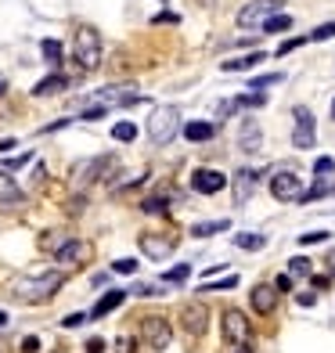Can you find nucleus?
Returning <instances> with one entry per match:
<instances>
[{"mask_svg":"<svg viewBox=\"0 0 335 353\" xmlns=\"http://www.w3.org/2000/svg\"><path fill=\"white\" fill-rule=\"evenodd\" d=\"M105 116H108V105H94V108H87L79 119H105Z\"/></svg>","mask_w":335,"mask_h":353,"instance_id":"nucleus-39","label":"nucleus"},{"mask_svg":"<svg viewBox=\"0 0 335 353\" xmlns=\"http://www.w3.org/2000/svg\"><path fill=\"white\" fill-rule=\"evenodd\" d=\"M83 205H87V199H83V195H76V199L69 202V213H72V216H79V213H83Z\"/></svg>","mask_w":335,"mask_h":353,"instance_id":"nucleus-43","label":"nucleus"},{"mask_svg":"<svg viewBox=\"0 0 335 353\" xmlns=\"http://www.w3.org/2000/svg\"><path fill=\"white\" fill-rule=\"evenodd\" d=\"M325 238H328V231H310V234H299V245H317Z\"/></svg>","mask_w":335,"mask_h":353,"instance_id":"nucleus-38","label":"nucleus"},{"mask_svg":"<svg viewBox=\"0 0 335 353\" xmlns=\"http://www.w3.org/2000/svg\"><path fill=\"white\" fill-rule=\"evenodd\" d=\"M325 263H328V270H332V278H335V249L328 252V260H325Z\"/></svg>","mask_w":335,"mask_h":353,"instance_id":"nucleus-52","label":"nucleus"},{"mask_svg":"<svg viewBox=\"0 0 335 353\" xmlns=\"http://www.w3.org/2000/svg\"><path fill=\"white\" fill-rule=\"evenodd\" d=\"M90 252H94V245H90V242L69 238V242L54 252V260H58L61 267H79V263H87V260H90Z\"/></svg>","mask_w":335,"mask_h":353,"instance_id":"nucleus-10","label":"nucleus"},{"mask_svg":"<svg viewBox=\"0 0 335 353\" xmlns=\"http://www.w3.org/2000/svg\"><path fill=\"white\" fill-rule=\"evenodd\" d=\"M134 292H137V296H163V292H159V285H137Z\"/></svg>","mask_w":335,"mask_h":353,"instance_id":"nucleus-45","label":"nucleus"},{"mask_svg":"<svg viewBox=\"0 0 335 353\" xmlns=\"http://www.w3.org/2000/svg\"><path fill=\"white\" fill-rule=\"evenodd\" d=\"M112 137H116L119 144H130V141L137 137V126L123 119V123H116V126H112Z\"/></svg>","mask_w":335,"mask_h":353,"instance_id":"nucleus-25","label":"nucleus"},{"mask_svg":"<svg viewBox=\"0 0 335 353\" xmlns=\"http://www.w3.org/2000/svg\"><path fill=\"white\" fill-rule=\"evenodd\" d=\"M314 274V260L310 256H292L289 260V278H310Z\"/></svg>","mask_w":335,"mask_h":353,"instance_id":"nucleus-21","label":"nucleus"},{"mask_svg":"<svg viewBox=\"0 0 335 353\" xmlns=\"http://www.w3.org/2000/svg\"><path fill=\"white\" fill-rule=\"evenodd\" d=\"M314 173H317V176H325V173H335V159H332V155H321V159H317V163H314Z\"/></svg>","mask_w":335,"mask_h":353,"instance_id":"nucleus-32","label":"nucleus"},{"mask_svg":"<svg viewBox=\"0 0 335 353\" xmlns=\"http://www.w3.org/2000/svg\"><path fill=\"white\" fill-rule=\"evenodd\" d=\"M195 4H199V8H213V4H216V0H195Z\"/></svg>","mask_w":335,"mask_h":353,"instance_id":"nucleus-53","label":"nucleus"},{"mask_svg":"<svg viewBox=\"0 0 335 353\" xmlns=\"http://www.w3.org/2000/svg\"><path fill=\"white\" fill-rule=\"evenodd\" d=\"M181 134V112L173 108V105H163V108H155L152 112V119H148V137L152 144H159V148H166V144Z\"/></svg>","mask_w":335,"mask_h":353,"instance_id":"nucleus-3","label":"nucleus"},{"mask_svg":"<svg viewBox=\"0 0 335 353\" xmlns=\"http://www.w3.org/2000/svg\"><path fill=\"white\" fill-rule=\"evenodd\" d=\"M4 325H8V314H4V310H0V328H4Z\"/></svg>","mask_w":335,"mask_h":353,"instance_id":"nucleus-54","label":"nucleus"},{"mask_svg":"<svg viewBox=\"0 0 335 353\" xmlns=\"http://www.w3.org/2000/svg\"><path fill=\"white\" fill-rule=\"evenodd\" d=\"M87 353H105V343H101V339H90V343H87Z\"/></svg>","mask_w":335,"mask_h":353,"instance_id":"nucleus-49","label":"nucleus"},{"mask_svg":"<svg viewBox=\"0 0 335 353\" xmlns=\"http://www.w3.org/2000/svg\"><path fill=\"white\" fill-rule=\"evenodd\" d=\"M281 79H285L281 72H270V76H256L249 87H252V90H263V87H270V83H281Z\"/></svg>","mask_w":335,"mask_h":353,"instance_id":"nucleus-31","label":"nucleus"},{"mask_svg":"<svg viewBox=\"0 0 335 353\" xmlns=\"http://www.w3.org/2000/svg\"><path fill=\"white\" fill-rule=\"evenodd\" d=\"M181 325L184 332L191 335V339H199V335H205V328H210V307L205 303H187V307L181 310Z\"/></svg>","mask_w":335,"mask_h":353,"instance_id":"nucleus-9","label":"nucleus"},{"mask_svg":"<svg viewBox=\"0 0 335 353\" xmlns=\"http://www.w3.org/2000/svg\"><path fill=\"white\" fill-rule=\"evenodd\" d=\"M26 163H29V155H19V159H11L4 170H19V166H26Z\"/></svg>","mask_w":335,"mask_h":353,"instance_id":"nucleus-50","label":"nucleus"},{"mask_svg":"<svg viewBox=\"0 0 335 353\" xmlns=\"http://www.w3.org/2000/svg\"><path fill=\"white\" fill-rule=\"evenodd\" d=\"M332 119H335V98H332Z\"/></svg>","mask_w":335,"mask_h":353,"instance_id":"nucleus-55","label":"nucleus"},{"mask_svg":"<svg viewBox=\"0 0 335 353\" xmlns=\"http://www.w3.org/2000/svg\"><path fill=\"white\" fill-rule=\"evenodd\" d=\"M335 37V22H325V26H317L314 33L307 37V40H314V43H321V40H332Z\"/></svg>","mask_w":335,"mask_h":353,"instance_id":"nucleus-30","label":"nucleus"},{"mask_svg":"<svg viewBox=\"0 0 335 353\" xmlns=\"http://www.w3.org/2000/svg\"><path fill=\"white\" fill-rule=\"evenodd\" d=\"M242 152H260V126L256 123H245V130H242Z\"/></svg>","mask_w":335,"mask_h":353,"instance_id":"nucleus-22","label":"nucleus"},{"mask_svg":"<svg viewBox=\"0 0 335 353\" xmlns=\"http://www.w3.org/2000/svg\"><path fill=\"white\" fill-rule=\"evenodd\" d=\"M187 274H191V263H177L173 270H166V274H163V285H177V281H184Z\"/></svg>","mask_w":335,"mask_h":353,"instance_id":"nucleus-29","label":"nucleus"},{"mask_svg":"<svg viewBox=\"0 0 335 353\" xmlns=\"http://www.w3.org/2000/svg\"><path fill=\"white\" fill-rule=\"evenodd\" d=\"M22 353H40V339H37V335H26V339H22Z\"/></svg>","mask_w":335,"mask_h":353,"instance_id":"nucleus-42","label":"nucleus"},{"mask_svg":"<svg viewBox=\"0 0 335 353\" xmlns=\"http://www.w3.org/2000/svg\"><path fill=\"white\" fill-rule=\"evenodd\" d=\"M299 43H307V40H303V37H296V40H285V43L278 47V58H285V54H289V51H296Z\"/></svg>","mask_w":335,"mask_h":353,"instance_id":"nucleus-40","label":"nucleus"},{"mask_svg":"<svg viewBox=\"0 0 335 353\" xmlns=\"http://www.w3.org/2000/svg\"><path fill=\"white\" fill-rule=\"evenodd\" d=\"M119 353H137V350H134V339H130V335H123V339H119Z\"/></svg>","mask_w":335,"mask_h":353,"instance_id":"nucleus-48","label":"nucleus"},{"mask_svg":"<svg viewBox=\"0 0 335 353\" xmlns=\"http://www.w3.org/2000/svg\"><path fill=\"white\" fill-rule=\"evenodd\" d=\"M69 87V76H61V72H54V76H47V79H40V83L33 87V94L37 98H51V94H61Z\"/></svg>","mask_w":335,"mask_h":353,"instance_id":"nucleus-17","label":"nucleus"},{"mask_svg":"<svg viewBox=\"0 0 335 353\" xmlns=\"http://www.w3.org/2000/svg\"><path fill=\"white\" fill-rule=\"evenodd\" d=\"M256 170H238L231 176V184H234V205H245L252 199V191H256Z\"/></svg>","mask_w":335,"mask_h":353,"instance_id":"nucleus-14","label":"nucleus"},{"mask_svg":"<svg viewBox=\"0 0 335 353\" xmlns=\"http://www.w3.org/2000/svg\"><path fill=\"white\" fill-rule=\"evenodd\" d=\"M292 116H296V126H310V130L317 126V123H314V112H310V108H296Z\"/></svg>","mask_w":335,"mask_h":353,"instance_id":"nucleus-35","label":"nucleus"},{"mask_svg":"<svg viewBox=\"0 0 335 353\" xmlns=\"http://www.w3.org/2000/svg\"><path fill=\"white\" fill-rule=\"evenodd\" d=\"M249 303H252V310H256L260 317L274 314V310H278V292H274V285H256V288L249 292Z\"/></svg>","mask_w":335,"mask_h":353,"instance_id":"nucleus-13","label":"nucleus"},{"mask_svg":"<svg viewBox=\"0 0 335 353\" xmlns=\"http://www.w3.org/2000/svg\"><path fill=\"white\" fill-rule=\"evenodd\" d=\"M303 176L292 173V170H278L274 176H270V195H274L278 202H299L303 199Z\"/></svg>","mask_w":335,"mask_h":353,"instance_id":"nucleus-6","label":"nucleus"},{"mask_svg":"<svg viewBox=\"0 0 335 353\" xmlns=\"http://www.w3.org/2000/svg\"><path fill=\"white\" fill-rule=\"evenodd\" d=\"M26 191L14 184V176H8V170H0V205H22Z\"/></svg>","mask_w":335,"mask_h":353,"instance_id":"nucleus-15","label":"nucleus"},{"mask_svg":"<svg viewBox=\"0 0 335 353\" xmlns=\"http://www.w3.org/2000/svg\"><path fill=\"white\" fill-rule=\"evenodd\" d=\"M234 285H238V278L231 274V278H223L220 285H202V288H199V292H223V288H234Z\"/></svg>","mask_w":335,"mask_h":353,"instance_id":"nucleus-37","label":"nucleus"},{"mask_svg":"<svg viewBox=\"0 0 335 353\" xmlns=\"http://www.w3.org/2000/svg\"><path fill=\"white\" fill-rule=\"evenodd\" d=\"M141 210H145V213H166L170 205H166V199H145V202H141Z\"/></svg>","mask_w":335,"mask_h":353,"instance_id":"nucleus-33","label":"nucleus"},{"mask_svg":"<svg viewBox=\"0 0 335 353\" xmlns=\"http://www.w3.org/2000/svg\"><path fill=\"white\" fill-rule=\"evenodd\" d=\"M112 166H116V159H112V155H98V159H90V163H79V166L72 170V181H76V184L101 181L105 170H112Z\"/></svg>","mask_w":335,"mask_h":353,"instance_id":"nucleus-11","label":"nucleus"},{"mask_svg":"<svg viewBox=\"0 0 335 353\" xmlns=\"http://www.w3.org/2000/svg\"><path fill=\"white\" fill-rule=\"evenodd\" d=\"M61 285H65V274H61V270H51V274L22 278L19 285H14V296H19L22 303H43V299H51Z\"/></svg>","mask_w":335,"mask_h":353,"instance_id":"nucleus-1","label":"nucleus"},{"mask_svg":"<svg viewBox=\"0 0 335 353\" xmlns=\"http://www.w3.org/2000/svg\"><path fill=\"white\" fill-rule=\"evenodd\" d=\"M231 176H223L220 170H195L191 173V191H199V195H216L220 188H227Z\"/></svg>","mask_w":335,"mask_h":353,"instance_id":"nucleus-12","label":"nucleus"},{"mask_svg":"<svg viewBox=\"0 0 335 353\" xmlns=\"http://www.w3.org/2000/svg\"><path fill=\"white\" fill-rule=\"evenodd\" d=\"M141 339H145L152 350H170L173 343V325L163 317V314H148V317H141Z\"/></svg>","mask_w":335,"mask_h":353,"instance_id":"nucleus-5","label":"nucleus"},{"mask_svg":"<svg viewBox=\"0 0 335 353\" xmlns=\"http://www.w3.org/2000/svg\"><path fill=\"white\" fill-rule=\"evenodd\" d=\"M260 61H267L263 51H252L245 58H234V61H223V72H249V69H256Z\"/></svg>","mask_w":335,"mask_h":353,"instance_id":"nucleus-18","label":"nucleus"},{"mask_svg":"<svg viewBox=\"0 0 335 353\" xmlns=\"http://www.w3.org/2000/svg\"><path fill=\"white\" fill-rule=\"evenodd\" d=\"M69 238H72V234H65V231H47V234L40 238V245H43L47 252H58L61 245H65V242H69Z\"/></svg>","mask_w":335,"mask_h":353,"instance_id":"nucleus-23","label":"nucleus"},{"mask_svg":"<svg viewBox=\"0 0 335 353\" xmlns=\"http://www.w3.org/2000/svg\"><path fill=\"white\" fill-rule=\"evenodd\" d=\"M123 299H126V292L123 288H112V292H105L98 303H94V310H90V317L98 321V317H105V314H112L116 307H123Z\"/></svg>","mask_w":335,"mask_h":353,"instance_id":"nucleus-16","label":"nucleus"},{"mask_svg":"<svg viewBox=\"0 0 335 353\" xmlns=\"http://www.w3.org/2000/svg\"><path fill=\"white\" fill-rule=\"evenodd\" d=\"M14 144H19V141H11V137H8V141H0V155H8V152L14 148Z\"/></svg>","mask_w":335,"mask_h":353,"instance_id":"nucleus-51","label":"nucleus"},{"mask_svg":"<svg viewBox=\"0 0 335 353\" xmlns=\"http://www.w3.org/2000/svg\"><path fill=\"white\" fill-rule=\"evenodd\" d=\"M285 29H292L289 14H270V19L263 22V33H285Z\"/></svg>","mask_w":335,"mask_h":353,"instance_id":"nucleus-26","label":"nucleus"},{"mask_svg":"<svg viewBox=\"0 0 335 353\" xmlns=\"http://www.w3.org/2000/svg\"><path fill=\"white\" fill-rule=\"evenodd\" d=\"M141 252L148 256V260H166V256H173V249H177V234H159V231H148L141 234Z\"/></svg>","mask_w":335,"mask_h":353,"instance_id":"nucleus-8","label":"nucleus"},{"mask_svg":"<svg viewBox=\"0 0 335 353\" xmlns=\"http://www.w3.org/2000/svg\"><path fill=\"white\" fill-rule=\"evenodd\" d=\"M231 231V220H210V223H191V234L195 238H210V234H223Z\"/></svg>","mask_w":335,"mask_h":353,"instance_id":"nucleus-19","label":"nucleus"},{"mask_svg":"<svg viewBox=\"0 0 335 353\" xmlns=\"http://www.w3.org/2000/svg\"><path fill=\"white\" fill-rule=\"evenodd\" d=\"M289 288H292V278H289V274H281V278L274 281V292H278V296H281V292H289Z\"/></svg>","mask_w":335,"mask_h":353,"instance_id":"nucleus-44","label":"nucleus"},{"mask_svg":"<svg viewBox=\"0 0 335 353\" xmlns=\"http://www.w3.org/2000/svg\"><path fill=\"white\" fill-rule=\"evenodd\" d=\"M234 108H238V101H234V98H231V101H220V105H216V116H220V119H227Z\"/></svg>","mask_w":335,"mask_h":353,"instance_id":"nucleus-41","label":"nucleus"},{"mask_svg":"<svg viewBox=\"0 0 335 353\" xmlns=\"http://www.w3.org/2000/svg\"><path fill=\"white\" fill-rule=\"evenodd\" d=\"M213 134H216L213 123H187L184 126V137L187 141H213Z\"/></svg>","mask_w":335,"mask_h":353,"instance_id":"nucleus-20","label":"nucleus"},{"mask_svg":"<svg viewBox=\"0 0 335 353\" xmlns=\"http://www.w3.org/2000/svg\"><path fill=\"white\" fill-rule=\"evenodd\" d=\"M112 270H116V274H134V270H137V260H130V256H123V260L112 263Z\"/></svg>","mask_w":335,"mask_h":353,"instance_id":"nucleus-34","label":"nucleus"},{"mask_svg":"<svg viewBox=\"0 0 335 353\" xmlns=\"http://www.w3.org/2000/svg\"><path fill=\"white\" fill-rule=\"evenodd\" d=\"M296 303H299V307H314L317 296H314V292H299V296H296Z\"/></svg>","mask_w":335,"mask_h":353,"instance_id":"nucleus-47","label":"nucleus"},{"mask_svg":"<svg viewBox=\"0 0 335 353\" xmlns=\"http://www.w3.org/2000/svg\"><path fill=\"white\" fill-rule=\"evenodd\" d=\"M220 332H223V343H227L231 350H245V346H249V317L238 310V307L223 310Z\"/></svg>","mask_w":335,"mask_h":353,"instance_id":"nucleus-4","label":"nucleus"},{"mask_svg":"<svg viewBox=\"0 0 335 353\" xmlns=\"http://www.w3.org/2000/svg\"><path fill=\"white\" fill-rule=\"evenodd\" d=\"M83 321H87L83 314H69L65 321H61V325H65V328H79V325H83Z\"/></svg>","mask_w":335,"mask_h":353,"instance_id":"nucleus-46","label":"nucleus"},{"mask_svg":"<svg viewBox=\"0 0 335 353\" xmlns=\"http://www.w3.org/2000/svg\"><path fill=\"white\" fill-rule=\"evenodd\" d=\"M292 144H296V148H314V130H310V126H296V130H292Z\"/></svg>","mask_w":335,"mask_h":353,"instance_id":"nucleus-28","label":"nucleus"},{"mask_svg":"<svg viewBox=\"0 0 335 353\" xmlns=\"http://www.w3.org/2000/svg\"><path fill=\"white\" fill-rule=\"evenodd\" d=\"M281 4L285 0H252L238 11V26L242 29H252V26H263L270 14H281Z\"/></svg>","mask_w":335,"mask_h":353,"instance_id":"nucleus-7","label":"nucleus"},{"mask_svg":"<svg viewBox=\"0 0 335 353\" xmlns=\"http://www.w3.org/2000/svg\"><path fill=\"white\" fill-rule=\"evenodd\" d=\"M72 54L79 61V69L83 72H94L101 65V37L94 26H79L76 37H72Z\"/></svg>","mask_w":335,"mask_h":353,"instance_id":"nucleus-2","label":"nucleus"},{"mask_svg":"<svg viewBox=\"0 0 335 353\" xmlns=\"http://www.w3.org/2000/svg\"><path fill=\"white\" fill-rule=\"evenodd\" d=\"M40 51H43V58H47V65H58V61H61V43H58V40H43Z\"/></svg>","mask_w":335,"mask_h":353,"instance_id":"nucleus-27","label":"nucleus"},{"mask_svg":"<svg viewBox=\"0 0 335 353\" xmlns=\"http://www.w3.org/2000/svg\"><path fill=\"white\" fill-rule=\"evenodd\" d=\"M234 245H238V249L256 252V249H263V245H267V238H263V234H249V231H245V234H234Z\"/></svg>","mask_w":335,"mask_h":353,"instance_id":"nucleus-24","label":"nucleus"},{"mask_svg":"<svg viewBox=\"0 0 335 353\" xmlns=\"http://www.w3.org/2000/svg\"><path fill=\"white\" fill-rule=\"evenodd\" d=\"M238 101V108H242V105H249V108H260L267 98H263V94H242V98H234Z\"/></svg>","mask_w":335,"mask_h":353,"instance_id":"nucleus-36","label":"nucleus"}]
</instances>
